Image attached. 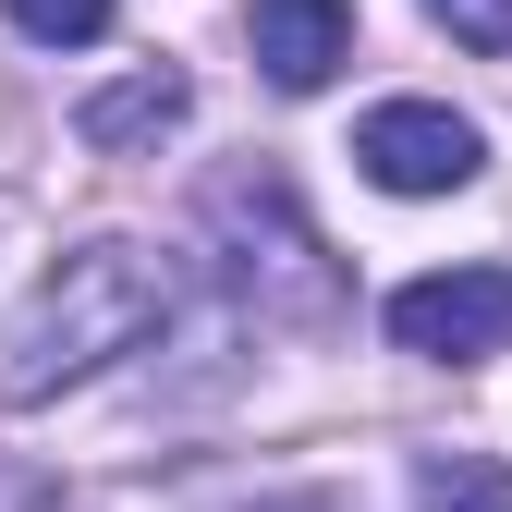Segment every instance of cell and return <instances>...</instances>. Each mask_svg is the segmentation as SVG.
Returning a JSON list of instances; mask_svg holds the SVG:
<instances>
[{
  "label": "cell",
  "mask_w": 512,
  "mask_h": 512,
  "mask_svg": "<svg viewBox=\"0 0 512 512\" xmlns=\"http://www.w3.org/2000/svg\"><path fill=\"white\" fill-rule=\"evenodd\" d=\"M171 317V269L147 244H122V232H98V244H74V256H49L37 269V293L0 317V403H49V391H74V378H98L110 354H135L147 330Z\"/></svg>",
  "instance_id": "obj_1"
},
{
  "label": "cell",
  "mask_w": 512,
  "mask_h": 512,
  "mask_svg": "<svg viewBox=\"0 0 512 512\" xmlns=\"http://www.w3.org/2000/svg\"><path fill=\"white\" fill-rule=\"evenodd\" d=\"M196 232H208V256H220V281L256 305V330H342V269H330V244H317L293 171H269V159L208 171Z\"/></svg>",
  "instance_id": "obj_2"
},
{
  "label": "cell",
  "mask_w": 512,
  "mask_h": 512,
  "mask_svg": "<svg viewBox=\"0 0 512 512\" xmlns=\"http://www.w3.org/2000/svg\"><path fill=\"white\" fill-rule=\"evenodd\" d=\"M354 171L378 183V196H464V183L488 171V135L452 98H378L354 122Z\"/></svg>",
  "instance_id": "obj_3"
},
{
  "label": "cell",
  "mask_w": 512,
  "mask_h": 512,
  "mask_svg": "<svg viewBox=\"0 0 512 512\" xmlns=\"http://www.w3.org/2000/svg\"><path fill=\"white\" fill-rule=\"evenodd\" d=\"M391 342L427 366H488L512 354V269H427L391 293Z\"/></svg>",
  "instance_id": "obj_4"
},
{
  "label": "cell",
  "mask_w": 512,
  "mask_h": 512,
  "mask_svg": "<svg viewBox=\"0 0 512 512\" xmlns=\"http://www.w3.org/2000/svg\"><path fill=\"white\" fill-rule=\"evenodd\" d=\"M244 49L281 98H317L354 61V0H244Z\"/></svg>",
  "instance_id": "obj_5"
},
{
  "label": "cell",
  "mask_w": 512,
  "mask_h": 512,
  "mask_svg": "<svg viewBox=\"0 0 512 512\" xmlns=\"http://www.w3.org/2000/svg\"><path fill=\"white\" fill-rule=\"evenodd\" d=\"M196 110V86L171 74V61H147V74H122V86H98L86 110H74V135L98 147V159H135V147H159L171 122Z\"/></svg>",
  "instance_id": "obj_6"
},
{
  "label": "cell",
  "mask_w": 512,
  "mask_h": 512,
  "mask_svg": "<svg viewBox=\"0 0 512 512\" xmlns=\"http://www.w3.org/2000/svg\"><path fill=\"white\" fill-rule=\"evenodd\" d=\"M415 512H512L500 452H415Z\"/></svg>",
  "instance_id": "obj_7"
},
{
  "label": "cell",
  "mask_w": 512,
  "mask_h": 512,
  "mask_svg": "<svg viewBox=\"0 0 512 512\" xmlns=\"http://www.w3.org/2000/svg\"><path fill=\"white\" fill-rule=\"evenodd\" d=\"M37 49H86V37H110V0H0Z\"/></svg>",
  "instance_id": "obj_8"
},
{
  "label": "cell",
  "mask_w": 512,
  "mask_h": 512,
  "mask_svg": "<svg viewBox=\"0 0 512 512\" xmlns=\"http://www.w3.org/2000/svg\"><path fill=\"white\" fill-rule=\"evenodd\" d=\"M427 25H452L464 49H488V61H500V49H512V0H427Z\"/></svg>",
  "instance_id": "obj_9"
},
{
  "label": "cell",
  "mask_w": 512,
  "mask_h": 512,
  "mask_svg": "<svg viewBox=\"0 0 512 512\" xmlns=\"http://www.w3.org/2000/svg\"><path fill=\"white\" fill-rule=\"evenodd\" d=\"M256 512H354V500H317V488H293V500H256Z\"/></svg>",
  "instance_id": "obj_10"
}]
</instances>
